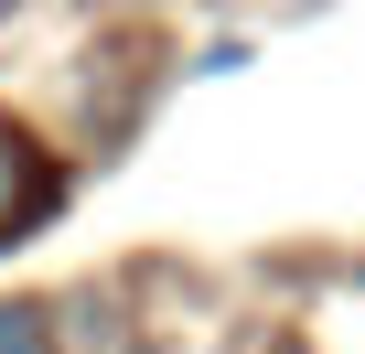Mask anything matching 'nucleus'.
Returning <instances> with one entry per match:
<instances>
[{
    "label": "nucleus",
    "mask_w": 365,
    "mask_h": 354,
    "mask_svg": "<svg viewBox=\"0 0 365 354\" xmlns=\"http://www.w3.org/2000/svg\"><path fill=\"white\" fill-rule=\"evenodd\" d=\"M33 204H43V150H33L22 129H0V236H11Z\"/></svg>",
    "instance_id": "f257e3e1"
},
{
    "label": "nucleus",
    "mask_w": 365,
    "mask_h": 354,
    "mask_svg": "<svg viewBox=\"0 0 365 354\" xmlns=\"http://www.w3.org/2000/svg\"><path fill=\"white\" fill-rule=\"evenodd\" d=\"M0 354H43V311L33 301H0Z\"/></svg>",
    "instance_id": "f03ea898"
}]
</instances>
